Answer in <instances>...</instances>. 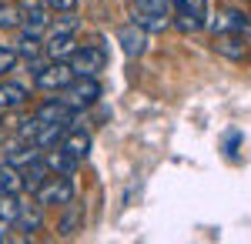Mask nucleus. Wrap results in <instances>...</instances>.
Instances as JSON below:
<instances>
[{"instance_id": "obj_13", "label": "nucleus", "mask_w": 251, "mask_h": 244, "mask_svg": "<svg viewBox=\"0 0 251 244\" xmlns=\"http://www.w3.org/2000/svg\"><path fill=\"white\" fill-rule=\"evenodd\" d=\"M77 50L74 47V37L71 34H50V40L44 44V54L50 57V60H64V57H71Z\"/></svg>"}, {"instance_id": "obj_9", "label": "nucleus", "mask_w": 251, "mask_h": 244, "mask_svg": "<svg viewBox=\"0 0 251 244\" xmlns=\"http://www.w3.org/2000/svg\"><path fill=\"white\" fill-rule=\"evenodd\" d=\"M17 211H20V201L17 194H3L0 191V241L14 231V221H17Z\"/></svg>"}, {"instance_id": "obj_23", "label": "nucleus", "mask_w": 251, "mask_h": 244, "mask_svg": "<svg viewBox=\"0 0 251 244\" xmlns=\"http://www.w3.org/2000/svg\"><path fill=\"white\" fill-rule=\"evenodd\" d=\"M17 50H14V47H0V77L3 74H10V71H14V67H17Z\"/></svg>"}, {"instance_id": "obj_18", "label": "nucleus", "mask_w": 251, "mask_h": 244, "mask_svg": "<svg viewBox=\"0 0 251 244\" xmlns=\"http://www.w3.org/2000/svg\"><path fill=\"white\" fill-rule=\"evenodd\" d=\"M0 191H3V194H20V191H24V174H20L14 164H3V168H0Z\"/></svg>"}, {"instance_id": "obj_12", "label": "nucleus", "mask_w": 251, "mask_h": 244, "mask_svg": "<svg viewBox=\"0 0 251 244\" xmlns=\"http://www.w3.org/2000/svg\"><path fill=\"white\" fill-rule=\"evenodd\" d=\"M14 224H17V231H20V234H27V238H30V234H37L40 227H44V214H40V204H34V207H24V204H20L17 221H14Z\"/></svg>"}, {"instance_id": "obj_2", "label": "nucleus", "mask_w": 251, "mask_h": 244, "mask_svg": "<svg viewBox=\"0 0 251 244\" xmlns=\"http://www.w3.org/2000/svg\"><path fill=\"white\" fill-rule=\"evenodd\" d=\"M97 97H100V84H97L94 77H87V74H74V80L64 87V104L67 107H74V111H80V107H91Z\"/></svg>"}, {"instance_id": "obj_4", "label": "nucleus", "mask_w": 251, "mask_h": 244, "mask_svg": "<svg viewBox=\"0 0 251 244\" xmlns=\"http://www.w3.org/2000/svg\"><path fill=\"white\" fill-rule=\"evenodd\" d=\"M177 10V27L181 30H201L204 17H208V0H171Z\"/></svg>"}, {"instance_id": "obj_16", "label": "nucleus", "mask_w": 251, "mask_h": 244, "mask_svg": "<svg viewBox=\"0 0 251 244\" xmlns=\"http://www.w3.org/2000/svg\"><path fill=\"white\" fill-rule=\"evenodd\" d=\"M47 168H50V174H74V168H77V157H71L67 150H47Z\"/></svg>"}, {"instance_id": "obj_10", "label": "nucleus", "mask_w": 251, "mask_h": 244, "mask_svg": "<svg viewBox=\"0 0 251 244\" xmlns=\"http://www.w3.org/2000/svg\"><path fill=\"white\" fill-rule=\"evenodd\" d=\"M71 117H74V107H67L64 100H47L37 111L40 124H71Z\"/></svg>"}, {"instance_id": "obj_3", "label": "nucleus", "mask_w": 251, "mask_h": 244, "mask_svg": "<svg viewBox=\"0 0 251 244\" xmlns=\"http://www.w3.org/2000/svg\"><path fill=\"white\" fill-rule=\"evenodd\" d=\"M71 80H74V71H71V64H64V60H54V64L34 71V84H37L40 91H64Z\"/></svg>"}, {"instance_id": "obj_17", "label": "nucleus", "mask_w": 251, "mask_h": 244, "mask_svg": "<svg viewBox=\"0 0 251 244\" xmlns=\"http://www.w3.org/2000/svg\"><path fill=\"white\" fill-rule=\"evenodd\" d=\"M60 150H67V154H71V157H87V150H91V137H87V134L84 131H74V134H67V137H64V144H60Z\"/></svg>"}, {"instance_id": "obj_15", "label": "nucleus", "mask_w": 251, "mask_h": 244, "mask_svg": "<svg viewBox=\"0 0 251 244\" xmlns=\"http://www.w3.org/2000/svg\"><path fill=\"white\" fill-rule=\"evenodd\" d=\"M64 131H67V124H40L37 134H34V144L40 150L57 147V141H64Z\"/></svg>"}, {"instance_id": "obj_8", "label": "nucleus", "mask_w": 251, "mask_h": 244, "mask_svg": "<svg viewBox=\"0 0 251 244\" xmlns=\"http://www.w3.org/2000/svg\"><path fill=\"white\" fill-rule=\"evenodd\" d=\"M248 27V17L241 14V10H225V14H218L211 20V30L214 34H241Z\"/></svg>"}, {"instance_id": "obj_11", "label": "nucleus", "mask_w": 251, "mask_h": 244, "mask_svg": "<svg viewBox=\"0 0 251 244\" xmlns=\"http://www.w3.org/2000/svg\"><path fill=\"white\" fill-rule=\"evenodd\" d=\"M214 50L221 57H228V60H241L248 47H245V40L238 34H214Z\"/></svg>"}, {"instance_id": "obj_24", "label": "nucleus", "mask_w": 251, "mask_h": 244, "mask_svg": "<svg viewBox=\"0 0 251 244\" xmlns=\"http://www.w3.org/2000/svg\"><path fill=\"white\" fill-rule=\"evenodd\" d=\"M137 10H148V14H168L171 0H134Z\"/></svg>"}, {"instance_id": "obj_22", "label": "nucleus", "mask_w": 251, "mask_h": 244, "mask_svg": "<svg viewBox=\"0 0 251 244\" xmlns=\"http://www.w3.org/2000/svg\"><path fill=\"white\" fill-rule=\"evenodd\" d=\"M40 50H44V44L37 40V34H27V30H24V37H20V44H17V57H24V60H37Z\"/></svg>"}, {"instance_id": "obj_14", "label": "nucleus", "mask_w": 251, "mask_h": 244, "mask_svg": "<svg viewBox=\"0 0 251 244\" xmlns=\"http://www.w3.org/2000/svg\"><path fill=\"white\" fill-rule=\"evenodd\" d=\"M27 104V91L14 84V80H7V84H0V111H17Z\"/></svg>"}, {"instance_id": "obj_26", "label": "nucleus", "mask_w": 251, "mask_h": 244, "mask_svg": "<svg viewBox=\"0 0 251 244\" xmlns=\"http://www.w3.org/2000/svg\"><path fill=\"white\" fill-rule=\"evenodd\" d=\"M74 27H77V20L71 17V10H64V17L54 20V34H74Z\"/></svg>"}, {"instance_id": "obj_7", "label": "nucleus", "mask_w": 251, "mask_h": 244, "mask_svg": "<svg viewBox=\"0 0 251 244\" xmlns=\"http://www.w3.org/2000/svg\"><path fill=\"white\" fill-rule=\"evenodd\" d=\"M117 40H121V50L127 57H141L144 47H148V30L141 24H127V27L117 30Z\"/></svg>"}, {"instance_id": "obj_27", "label": "nucleus", "mask_w": 251, "mask_h": 244, "mask_svg": "<svg viewBox=\"0 0 251 244\" xmlns=\"http://www.w3.org/2000/svg\"><path fill=\"white\" fill-rule=\"evenodd\" d=\"M50 10H57V14H64V10H74L77 7V0H44Z\"/></svg>"}, {"instance_id": "obj_21", "label": "nucleus", "mask_w": 251, "mask_h": 244, "mask_svg": "<svg viewBox=\"0 0 251 244\" xmlns=\"http://www.w3.org/2000/svg\"><path fill=\"white\" fill-rule=\"evenodd\" d=\"M37 157H40V147H37V144H24V147L10 150L7 164H14V168H27V164H34Z\"/></svg>"}, {"instance_id": "obj_25", "label": "nucleus", "mask_w": 251, "mask_h": 244, "mask_svg": "<svg viewBox=\"0 0 251 244\" xmlns=\"http://www.w3.org/2000/svg\"><path fill=\"white\" fill-rule=\"evenodd\" d=\"M67 207H71V204H67ZM80 221H84V211H80V207H71V214L60 221V231H64V234H74V227H77Z\"/></svg>"}, {"instance_id": "obj_20", "label": "nucleus", "mask_w": 251, "mask_h": 244, "mask_svg": "<svg viewBox=\"0 0 251 244\" xmlns=\"http://www.w3.org/2000/svg\"><path fill=\"white\" fill-rule=\"evenodd\" d=\"M20 20H24V10H20V3H0V30H14L20 27Z\"/></svg>"}, {"instance_id": "obj_19", "label": "nucleus", "mask_w": 251, "mask_h": 244, "mask_svg": "<svg viewBox=\"0 0 251 244\" xmlns=\"http://www.w3.org/2000/svg\"><path fill=\"white\" fill-rule=\"evenodd\" d=\"M134 24H141L148 34H161V30H168V27H171V20L164 17V14H148V10H137Z\"/></svg>"}, {"instance_id": "obj_6", "label": "nucleus", "mask_w": 251, "mask_h": 244, "mask_svg": "<svg viewBox=\"0 0 251 244\" xmlns=\"http://www.w3.org/2000/svg\"><path fill=\"white\" fill-rule=\"evenodd\" d=\"M24 20H20V27L27 30V34H40V30H47L50 27V7L44 3V0H24Z\"/></svg>"}, {"instance_id": "obj_1", "label": "nucleus", "mask_w": 251, "mask_h": 244, "mask_svg": "<svg viewBox=\"0 0 251 244\" xmlns=\"http://www.w3.org/2000/svg\"><path fill=\"white\" fill-rule=\"evenodd\" d=\"M34 194H37L40 207H67L74 201V184H71L67 174H47L34 188Z\"/></svg>"}, {"instance_id": "obj_5", "label": "nucleus", "mask_w": 251, "mask_h": 244, "mask_svg": "<svg viewBox=\"0 0 251 244\" xmlns=\"http://www.w3.org/2000/svg\"><path fill=\"white\" fill-rule=\"evenodd\" d=\"M104 64H107V54H104L100 47H94V44H84V47H77V50L71 54V71H74V74L94 77L97 71H104Z\"/></svg>"}]
</instances>
